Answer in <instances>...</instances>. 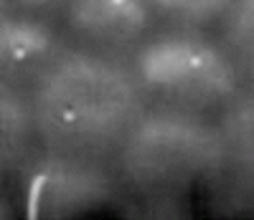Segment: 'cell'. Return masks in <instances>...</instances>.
<instances>
[{
	"label": "cell",
	"mask_w": 254,
	"mask_h": 220,
	"mask_svg": "<svg viewBox=\"0 0 254 220\" xmlns=\"http://www.w3.org/2000/svg\"><path fill=\"white\" fill-rule=\"evenodd\" d=\"M31 112L49 155L102 160L145 114V89L120 61L94 51H56L36 74Z\"/></svg>",
	"instance_id": "cell-1"
},
{
	"label": "cell",
	"mask_w": 254,
	"mask_h": 220,
	"mask_svg": "<svg viewBox=\"0 0 254 220\" xmlns=\"http://www.w3.org/2000/svg\"><path fill=\"white\" fill-rule=\"evenodd\" d=\"M122 177L142 192H181L224 172L219 127L198 112H145L117 149Z\"/></svg>",
	"instance_id": "cell-2"
},
{
	"label": "cell",
	"mask_w": 254,
	"mask_h": 220,
	"mask_svg": "<svg viewBox=\"0 0 254 220\" xmlns=\"http://www.w3.org/2000/svg\"><path fill=\"white\" fill-rule=\"evenodd\" d=\"M135 74L145 94L198 114L224 109L242 91V74L226 48L190 31L145 41L135 56Z\"/></svg>",
	"instance_id": "cell-3"
},
{
	"label": "cell",
	"mask_w": 254,
	"mask_h": 220,
	"mask_svg": "<svg viewBox=\"0 0 254 220\" xmlns=\"http://www.w3.org/2000/svg\"><path fill=\"white\" fill-rule=\"evenodd\" d=\"M150 0H69L66 23L81 38L99 48H127L150 28Z\"/></svg>",
	"instance_id": "cell-4"
},
{
	"label": "cell",
	"mask_w": 254,
	"mask_h": 220,
	"mask_svg": "<svg viewBox=\"0 0 254 220\" xmlns=\"http://www.w3.org/2000/svg\"><path fill=\"white\" fill-rule=\"evenodd\" d=\"M110 177L97 167V160L49 155L33 180V203L51 215L92 208L110 195Z\"/></svg>",
	"instance_id": "cell-5"
},
{
	"label": "cell",
	"mask_w": 254,
	"mask_h": 220,
	"mask_svg": "<svg viewBox=\"0 0 254 220\" xmlns=\"http://www.w3.org/2000/svg\"><path fill=\"white\" fill-rule=\"evenodd\" d=\"M216 127L224 147V172L234 187L254 195V89L231 99L221 109Z\"/></svg>",
	"instance_id": "cell-6"
},
{
	"label": "cell",
	"mask_w": 254,
	"mask_h": 220,
	"mask_svg": "<svg viewBox=\"0 0 254 220\" xmlns=\"http://www.w3.org/2000/svg\"><path fill=\"white\" fill-rule=\"evenodd\" d=\"M56 53V36L31 18H0V79L41 71Z\"/></svg>",
	"instance_id": "cell-7"
},
{
	"label": "cell",
	"mask_w": 254,
	"mask_h": 220,
	"mask_svg": "<svg viewBox=\"0 0 254 220\" xmlns=\"http://www.w3.org/2000/svg\"><path fill=\"white\" fill-rule=\"evenodd\" d=\"M36 139L31 101L10 81L0 79V180L28 160Z\"/></svg>",
	"instance_id": "cell-8"
},
{
	"label": "cell",
	"mask_w": 254,
	"mask_h": 220,
	"mask_svg": "<svg viewBox=\"0 0 254 220\" xmlns=\"http://www.w3.org/2000/svg\"><path fill=\"white\" fill-rule=\"evenodd\" d=\"M221 46L242 79L254 84V0H234L221 15Z\"/></svg>",
	"instance_id": "cell-9"
},
{
	"label": "cell",
	"mask_w": 254,
	"mask_h": 220,
	"mask_svg": "<svg viewBox=\"0 0 254 220\" xmlns=\"http://www.w3.org/2000/svg\"><path fill=\"white\" fill-rule=\"evenodd\" d=\"M150 3L155 10L178 20V23L201 26L208 23V20L221 18L234 0H150Z\"/></svg>",
	"instance_id": "cell-10"
},
{
	"label": "cell",
	"mask_w": 254,
	"mask_h": 220,
	"mask_svg": "<svg viewBox=\"0 0 254 220\" xmlns=\"http://www.w3.org/2000/svg\"><path fill=\"white\" fill-rule=\"evenodd\" d=\"M18 3L26 8H49L54 3H61V0H18Z\"/></svg>",
	"instance_id": "cell-11"
},
{
	"label": "cell",
	"mask_w": 254,
	"mask_h": 220,
	"mask_svg": "<svg viewBox=\"0 0 254 220\" xmlns=\"http://www.w3.org/2000/svg\"><path fill=\"white\" fill-rule=\"evenodd\" d=\"M5 15V0H0V18Z\"/></svg>",
	"instance_id": "cell-12"
}]
</instances>
